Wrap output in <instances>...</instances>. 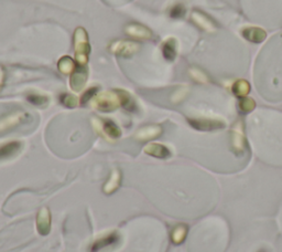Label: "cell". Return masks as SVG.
Listing matches in <instances>:
<instances>
[{
  "label": "cell",
  "mask_w": 282,
  "mask_h": 252,
  "mask_svg": "<svg viewBox=\"0 0 282 252\" xmlns=\"http://www.w3.org/2000/svg\"><path fill=\"white\" fill-rule=\"evenodd\" d=\"M143 152L149 156H152V157L160 159H166L171 156L170 149L167 146L159 144V143H149V144L143 148Z\"/></svg>",
  "instance_id": "12"
},
{
  "label": "cell",
  "mask_w": 282,
  "mask_h": 252,
  "mask_svg": "<svg viewBox=\"0 0 282 252\" xmlns=\"http://www.w3.org/2000/svg\"><path fill=\"white\" fill-rule=\"evenodd\" d=\"M109 52L116 54V56L128 58L139 51L140 45L135 41H129V40H116L113 41L108 47Z\"/></svg>",
  "instance_id": "3"
},
{
  "label": "cell",
  "mask_w": 282,
  "mask_h": 252,
  "mask_svg": "<svg viewBox=\"0 0 282 252\" xmlns=\"http://www.w3.org/2000/svg\"><path fill=\"white\" fill-rule=\"evenodd\" d=\"M21 147L22 143L18 141L7 143V144L0 146V159L9 158L11 156H15L17 153H19Z\"/></svg>",
  "instance_id": "16"
},
{
  "label": "cell",
  "mask_w": 282,
  "mask_h": 252,
  "mask_svg": "<svg viewBox=\"0 0 282 252\" xmlns=\"http://www.w3.org/2000/svg\"><path fill=\"white\" fill-rule=\"evenodd\" d=\"M119 240V236L117 235L116 233H112L108 234L107 236L100 238L97 241H95L92 246V252H96L102 248H106L108 246H112V244L116 243L117 241Z\"/></svg>",
  "instance_id": "17"
},
{
  "label": "cell",
  "mask_w": 282,
  "mask_h": 252,
  "mask_svg": "<svg viewBox=\"0 0 282 252\" xmlns=\"http://www.w3.org/2000/svg\"><path fill=\"white\" fill-rule=\"evenodd\" d=\"M126 35L137 40H151L153 38V33L148 27L140 24H129L125 27Z\"/></svg>",
  "instance_id": "6"
},
{
  "label": "cell",
  "mask_w": 282,
  "mask_h": 252,
  "mask_svg": "<svg viewBox=\"0 0 282 252\" xmlns=\"http://www.w3.org/2000/svg\"><path fill=\"white\" fill-rule=\"evenodd\" d=\"M5 79H6V71L3 66H0V91H2V88L4 86Z\"/></svg>",
  "instance_id": "30"
},
{
  "label": "cell",
  "mask_w": 282,
  "mask_h": 252,
  "mask_svg": "<svg viewBox=\"0 0 282 252\" xmlns=\"http://www.w3.org/2000/svg\"><path fill=\"white\" fill-rule=\"evenodd\" d=\"M60 102L64 106L70 107V108L76 107L79 105V100L76 98H75L74 95L67 94V93H64V94L61 95V97H60Z\"/></svg>",
  "instance_id": "26"
},
{
  "label": "cell",
  "mask_w": 282,
  "mask_h": 252,
  "mask_svg": "<svg viewBox=\"0 0 282 252\" xmlns=\"http://www.w3.org/2000/svg\"><path fill=\"white\" fill-rule=\"evenodd\" d=\"M92 106L100 112H113L121 106L119 93L115 91H104L96 94L92 99Z\"/></svg>",
  "instance_id": "2"
},
{
  "label": "cell",
  "mask_w": 282,
  "mask_h": 252,
  "mask_svg": "<svg viewBox=\"0 0 282 252\" xmlns=\"http://www.w3.org/2000/svg\"><path fill=\"white\" fill-rule=\"evenodd\" d=\"M162 56L169 62H173L177 56V42L174 38H169L162 44Z\"/></svg>",
  "instance_id": "14"
},
{
  "label": "cell",
  "mask_w": 282,
  "mask_h": 252,
  "mask_svg": "<svg viewBox=\"0 0 282 252\" xmlns=\"http://www.w3.org/2000/svg\"><path fill=\"white\" fill-rule=\"evenodd\" d=\"M242 36L251 43H261L267 38V32L259 27H246L242 30Z\"/></svg>",
  "instance_id": "10"
},
{
  "label": "cell",
  "mask_w": 282,
  "mask_h": 252,
  "mask_svg": "<svg viewBox=\"0 0 282 252\" xmlns=\"http://www.w3.org/2000/svg\"><path fill=\"white\" fill-rule=\"evenodd\" d=\"M239 110L242 111L243 113H249L251 112L254 107H256V102H254L252 99L250 98H243L239 102Z\"/></svg>",
  "instance_id": "25"
},
{
  "label": "cell",
  "mask_w": 282,
  "mask_h": 252,
  "mask_svg": "<svg viewBox=\"0 0 282 252\" xmlns=\"http://www.w3.org/2000/svg\"><path fill=\"white\" fill-rule=\"evenodd\" d=\"M189 74L192 79L198 83L206 84L210 82V78L208 77V74H206L203 70L198 69V67H191L189 70Z\"/></svg>",
  "instance_id": "23"
},
{
  "label": "cell",
  "mask_w": 282,
  "mask_h": 252,
  "mask_svg": "<svg viewBox=\"0 0 282 252\" xmlns=\"http://www.w3.org/2000/svg\"><path fill=\"white\" fill-rule=\"evenodd\" d=\"M102 135L108 136V138H111L113 140H117L120 138L121 131L113 121H105L104 123H102Z\"/></svg>",
  "instance_id": "18"
},
{
  "label": "cell",
  "mask_w": 282,
  "mask_h": 252,
  "mask_svg": "<svg viewBox=\"0 0 282 252\" xmlns=\"http://www.w3.org/2000/svg\"><path fill=\"white\" fill-rule=\"evenodd\" d=\"M232 147L237 154L243 153L246 148V139L244 134V128H243V124L240 123V122H238V123L235 125V127L233 128Z\"/></svg>",
  "instance_id": "8"
},
{
  "label": "cell",
  "mask_w": 282,
  "mask_h": 252,
  "mask_svg": "<svg viewBox=\"0 0 282 252\" xmlns=\"http://www.w3.org/2000/svg\"><path fill=\"white\" fill-rule=\"evenodd\" d=\"M119 93L120 97V101H121V106H123L128 111H135L136 110V103L134 99L132 98V95H130L128 92L122 91V90H117Z\"/></svg>",
  "instance_id": "22"
},
{
  "label": "cell",
  "mask_w": 282,
  "mask_h": 252,
  "mask_svg": "<svg viewBox=\"0 0 282 252\" xmlns=\"http://www.w3.org/2000/svg\"><path fill=\"white\" fill-rule=\"evenodd\" d=\"M97 90H98V88L96 87V86L89 87L88 90H86L84 92V94L82 95V98H81V104L84 105V104L87 103L88 101H92V99L95 97L96 93H97Z\"/></svg>",
  "instance_id": "28"
},
{
  "label": "cell",
  "mask_w": 282,
  "mask_h": 252,
  "mask_svg": "<svg viewBox=\"0 0 282 252\" xmlns=\"http://www.w3.org/2000/svg\"><path fill=\"white\" fill-rule=\"evenodd\" d=\"M191 18L193 21L199 27V28L208 31V32H214L216 30V26L215 24L212 21V20L205 15V13L198 11V10H194L192 12Z\"/></svg>",
  "instance_id": "13"
},
{
  "label": "cell",
  "mask_w": 282,
  "mask_h": 252,
  "mask_svg": "<svg viewBox=\"0 0 282 252\" xmlns=\"http://www.w3.org/2000/svg\"><path fill=\"white\" fill-rule=\"evenodd\" d=\"M189 90H188V87H185V86H182V87H178L177 90L172 94V97H171V101L173 102V103H178V102H181L185 97H187V94H188Z\"/></svg>",
  "instance_id": "27"
},
{
  "label": "cell",
  "mask_w": 282,
  "mask_h": 252,
  "mask_svg": "<svg viewBox=\"0 0 282 252\" xmlns=\"http://www.w3.org/2000/svg\"><path fill=\"white\" fill-rule=\"evenodd\" d=\"M188 234V228L184 226V224H178V226L174 227L171 233V240L173 241L175 244H178L183 242Z\"/></svg>",
  "instance_id": "21"
},
{
  "label": "cell",
  "mask_w": 282,
  "mask_h": 252,
  "mask_svg": "<svg viewBox=\"0 0 282 252\" xmlns=\"http://www.w3.org/2000/svg\"><path fill=\"white\" fill-rule=\"evenodd\" d=\"M162 134V127L159 125H148L139 128L138 131L136 132L135 138L138 141H150L155 140Z\"/></svg>",
  "instance_id": "11"
},
{
  "label": "cell",
  "mask_w": 282,
  "mask_h": 252,
  "mask_svg": "<svg viewBox=\"0 0 282 252\" xmlns=\"http://www.w3.org/2000/svg\"><path fill=\"white\" fill-rule=\"evenodd\" d=\"M37 230L41 236H46L51 231V211L46 207L41 208L37 215Z\"/></svg>",
  "instance_id": "7"
},
{
  "label": "cell",
  "mask_w": 282,
  "mask_h": 252,
  "mask_svg": "<svg viewBox=\"0 0 282 252\" xmlns=\"http://www.w3.org/2000/svg\"><path fill=\"white\" fill-rule=\"evenodd\" d=\"M189 123L198 131H213V129H218L225 126L223 122L211 119L189 120Z\"/></svg>",
  "instance_id": "9"
},
{
  "label": "cell",
  "mask_w": 282,
  "mask_h": 252,
  "mask_svg": "<svg viewBox=\"0 0 282 252\" xmlns=\"http://www.w3.org/2000/svg\"><path fill=\"white\" fill-rule=\"evenodd\" d=\"M27 99H28L31 104L36 106H45L49 103V98L41 94H29Z\"/></svg>",
  "instance_id": "24"
},
{
  "label": "cell",
  "mask_w": 282,
  "mask_h": 252,
  "mask_svg": "<svg viewBox=\"0 0 282 252\" xmlns=\"http://www.w3.org/2000/svg\"><path fill=\"white\" fill-rule=\"evenodd\" d=\"M75 62L74 60L70 57H62L58 62V69L61 73L65 74H72V72L75 70Z\"/></svg>",
  "instance_id": "20"
},
{
  "label": "cell",
  "mask_w": 282,
  "mask_h": 252,
  "mask_svg": "<svg viewBox=\"0 0 282 252\" xmlns=\"http://www.w3.org/2000/svg\"><path fill=\"white\" fill-rule=\"evenodd\" d=\"M120 182H121V173H120V170L115 169V170H113L111 177H109L108 180L106 181V184L104 185V188H102V190H104L105 194L111 195V194L115 193L117 189H118V187L120 186Z\"/></svg>",
  "instance_id": "15"
},
{
  "label": "cell",
  "mask_w": 282,
  "mask_h": 252,
  "mask_svg": "<svg viewBox=\"0 0 282 252\" xmlns=\"http://www.w3.org/2000/svg\"><path fill=\"white\" fill-rule=\"evenodd\" d=\"M29 118V114L23 111H16L6 115V117L0 119V133H6L10 131V129L23 123V122L28 120Z\"/></svg>",
  "instance_id": "4"
},
{
  "label": "cell",
  "mask_w": 282,
  "mask_h": 252,
  "mask_svg": "<svg viewBox=\"0 0 282 252\" xmlns=\"http://www.w3.org/2000/svg\"><path fill=\"white\" fill-rule=\"evenodd\" d=\"M87 77H88V71L86 65L85 66L78 65L75 67V70L72 72L70 78V86L72 90L74 92H81L83 90L86 84Z\"/></svg>",
  "instance_id": "5"
},
{
  "label": "cell",
  "mask_w": 282,
  "mask_h": 252,
  "mask_svg": "<svg viewBox=\"0 0 282 252\" xmlns=\"http://www.w3.org/2000/svg\"><path fill=\"white\" fill-rule=\"evenodd\" d=\"M185 15V8L182 5H176L174 7H172V9L170 11V16L171 18H182Z\"/></svg>",
  "instance_id": "29"
},
{
  "label": "cell",
  "mask_w": 282,
  "mask_h": 252,
  "mask_svg": "<svg viewBox=\"0 0 282 252\" xmlns=\"http://www.w3.org/2000/svg\"><path fill=\"white\" fill-rule=\"evenodd\" d=\"M233 93L238 98H245L250 92V84L246 80H238L232 86Z\"/></svg>",
  "instance_id": "19"
},
{
  "label": "cell",
  "mask_w": 282,
  "mask_h": 252,
  "mask_svg": "<svg viewBox=\"0 0 282 252\" xmlns=\"http://www.w3.org/2000/svg\"><path fill=\"white\" fill-rule=\"evenodd\" d=\"M73 42L75 51V62L78 63V65L85 66L88 62L89 52H91V44H89L87 31L83 27H79V28L75 29Z\"/></svg>",
  "instance_id": "1"
}]
</instances>
